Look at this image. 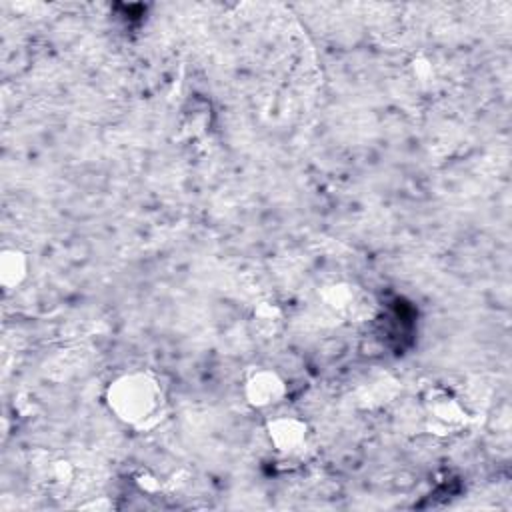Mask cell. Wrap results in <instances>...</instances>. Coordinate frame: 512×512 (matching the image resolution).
<instances>
[{
  "instance_id": "3",
  "label": "cell",
  "mask_w": 512,
  "mask_h": 512,
  "mask_svg": "<svg viewBox=\"0 0 512 512\" xmlns=\"http://www.w3.org/2000/svg\"><path fill=\"white\" fill-rule=\"evenodd\" d=\"M244 398L256 410H270L278 406L286 392V380L272 368H252L244 378Z\"/></svg>"
},
{
  "instance_id": "6",
  "label": "cell",
  "mask_w": 512,
  "mask_h": 512,
  "mask_svg": "<svg viewBox=\"0 0 512 512\" xmlns=\"http://www.w3.org/2000/svg\"><path fill=\"white\" fill-rule=\"evenodd\" d=\"M30 260L20 248H4L0 254V284L6 292L18 290L28 278Z\"/></svg>"
},
{
  "instance_id": "1",
  "label": "cell",
  "mask_w": 512,
  "mask_h": 512,
  "mask_svg": "<svg viewBox=\"0 0 512 512\" xmlns=\"http://www.w3.org/2000/svg\"><path fill=\"white\" fill-rule=\"evenodd\" d=\"M108 410L126 426L146 428L164 412V390L150 372H126L114 378L104 394Z\"/></svg>"
},
{
  "instance_id": "4",
  "label": "cell",
  "mask_w": 512,
  "mask_h": 512,
  "mask_svg": "<svg viewBox=\"0 0 512 512\" xmlns=\"http://www.w3.org/2000/svg\"><path fill=\"white\" fill-rule=\"evenodd\" d=\"M322 302L332 314L344 320H360L368 316L370 306V298L366 296V292L350 282H336L326 286L322 292Z\"/></svg>"
},
{
  "instance_id": "5",
  "label": "cell",
  "mask_w": 512,
  "mask_h": 512,
  "mask_svg": "<svg viewBox=\"0 0 512 512\" xmlns=\"http://www.w3.org/2000/svg\"><path fill=\"white\" fill-rule=\"evenodd\" d=\"M266 434L274 450L284 456H296L308 444V424L292 414L270 418L266 424Z\"/></svg>"
},
{
  "instance_id": "2",
  "label": "cell",
  "mask_w": 512,
  "mask_h": 512,
  "mask_svg": "<svg viewBox=\"0 0 512 512\" xmlns=\"http://www.w3.org/2000/svg\"><path fill=\"white\" fill-rule=\"evenodd\" d=\"M422 408L428 430L434 434L460 432L468 422V412L460 398L446 386L434 384L422 396Z\"/></svg>"
}]
</instances>
